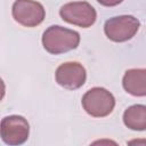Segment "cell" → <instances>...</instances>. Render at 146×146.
Returning <instances> with one entry per match:
<instances>
[{
  "label": "cell",
  "instance_id": "obj_6",
  "mask_svg": "<svg viewBox=\"0 0 146 146\" xmlns=\"http://www.w3.org/2000/svg\"><path fill=\"white\" fill-rule=\"evenodd\" d=\"M11 14L18 24L26 27L40 25L46 17L43 6L34 0H16L13 3Z\"/></svg>",
  "mask_w": 146,
  "mask_h": 146
},
{
  "label": "cell",
  "instance_id": "obj_10",
  "mask_svg": "<svg viewBox=\"0 0 146 146\" xmlns=\"http://www.w3.org/2000/svg\"><path fill=\"white\" fill-rule=\"evenodd\" d=\"M123 0H97L98 3H100L102 6H105V7H114V6H117L119 3H121Z\"/></svg>",
  "mask_w": 146,
  "mask_h": 146
},
{
  "label": "cell",
  "instance_id": "obj_3",
  "mask_svg": "<svg viewBox=\"0 0 146 146\" xmlns=\"http://www.w3.org/2000/svg\"><path fill=\"white\" fill-rule=\"evenodd\" d=\"M140 26L139 21L131 15H120L111 17L105 22V35L114 42H124L132 39Z\"/></svg>",
  "mask_w": 146,
  "mask_h": 146
},
{
  "label": "cell",
  "instance_id": "obj_4",
  "mask_svg": "<svg viewBox=\"0 0 146 146\" xmlns=\"http://www.w3.org/2000/svg\"><path fill=\"white\" fill-rule=\"evenodd\" d=\"M59 15L63 21L84 29L94 25L97 18L95 8L87 1L67 2L60 7Z\"/></svg>",
  "mask_w": 146,
  "mask_h": 146
},
{
  "label": "cell",
  "instance_id": "obj_2",
  "mask_svg": "<svg viewBox=\"0 0 146 146\" xmlns=\"http://www.w3.org/2000/svg\"><path fill=\"white\" fill-rule=\"evenodd\" d=\"M81 104L89 115L94 117H105L113 112L115 98L107 89L94 87L83 95Z\"/></svg>",
  "mask_w": 146,
  "mask_h": 146
},
{
  "label": "cell",
  "instance_id": "obj_1",
  "mask_svg": "<svg viewBox=\"0 0 146 146\" xmlns=\"http://www.w3.org/2000/svg\"><path fill=\"white\" fill-rule=\"evenodd\" d=\"M79 43L80 34L76 31L60 25H51L42 34V46L52 55H59L73 50Z\"/></svg>",
  "mask_w": 146,
  "mask_h": 146
},
{
  "label": "cell",
  "instance_id": "obj_9",
  "mask_svg": "<svg viewBox=\"0 0 146 146\" xmlns=\"http://www.w3.org/2000/svg\"><path fill=\"white\" fill-rule=\"evenodd\" d=\"M123 123L131 130H146V105L137 104L128 107L123 113Z\"/></svg>",
  "mask_w": 146,
  "mask_h": 146
},
{
  "label": "cell",
  "instance_id": "obj_8",
  "mask_svg": "<svg viewBox=\"0 0 146 146\" xmlns=\"http://www.w3.org/2000/svg\"><path fill=\"white\" fill-rule=\"evenodd\" d=\"M123 89L136 97L146 96V68H130L122 79Z\"/></svg>",
  "mask_w": 146,
  "mask_h": 146
},
{
  "label": "cell",
  "instance_id": "obj_5",
  "mask_svg": "<svg viewBox=\"0 0 146 146\" xmlns=\"http://www.w3.org/2000/svg\"><path fill=\"white\" fill-rule=\"evenodd\" d=\"M1 139L10 146L24 144L30 135V124L22 115H8L1 120Z\"/></svg>",
  "mask_w": 146,
  "mask_h": 146
},
{
  "label": "cell",
  "instance_id": "obj_7",
  "mask_svg": "<svg viewBox=\"0 0 146 146\" xmlns=\"http://www.w3.org/2000/svg\"><path fill=\"white\" fill-rule=\"evenodd\" d=\"M55 79L60 87L68 90H75L84 84L87 72L82 64L78 62H66L57 67Z\"/></svg>",
  "mask_w": 146,
  "mask_h": 146
}]
</instances>
